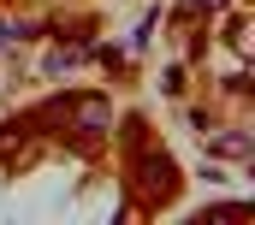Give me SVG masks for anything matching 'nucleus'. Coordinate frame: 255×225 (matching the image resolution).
Wrapping results in <instances>:
<instances>
[{"instance_id": "nucleus-1", "label": "nucleus", "mask_w": 255, "mask_h": 225, "mask_svg": "<svg viewBox=\"0 0 255 225\" xmlns=\"http://www.w3.org/2000/svg\"><path fill=\"white\" fill-rule=\"evenodd\" d=\"M142 190H148V196H160V202H166V196H172V190H178V166H172V160H166V154H148V160H142Z\"/></svg>"}]
</instances>
